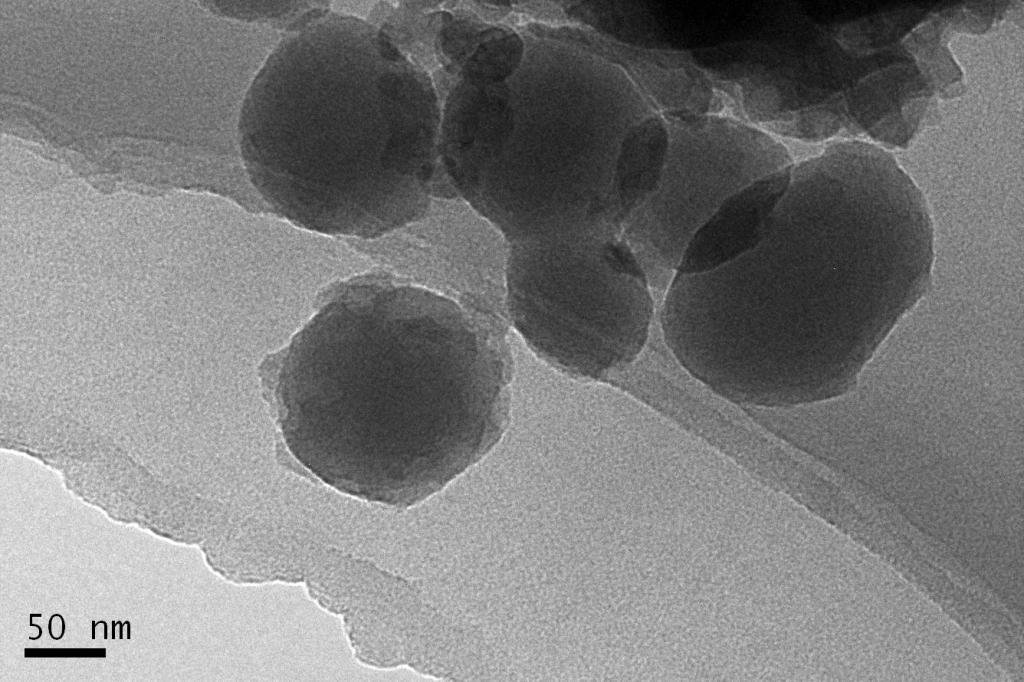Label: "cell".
<instances>
[{"instance_id": "cell-1", "label": "cell", "mask_w": 1024, "mask_h": 682, "mask_svg": "<svg viewBox=\"0 0 1024 682\" xmlns=\"http://www.w3.org/2000/svg\"><path fill=\"white\" fill-rule=\"evenodd\" d=\"M510 375L479 315L426 289L366 283L323 306L263 385L305 468L346 494L407 505L502 436Z\"/></svg>"}, {"instance_id": "cell-3", "label": "cell", "mask_w": 1024, "mask_h": 682, "mask_svg": "<svg viewBox=\"0 0 1024 682\" xmlns=\"http://www.w3.org/2000/svg\"><path fill=\"white\" fill-rule=\"evenodd\" d=\"M620 249L588 233L520 241L507 260L511 320L542 359L578 378L629 365L649 332L652 304Z\"/></svg>"}, {"instance_id": "cell-2", "label": "cell", "mask_w": 1024, "mask_h": 682, "mask_svg": "<svg viewBox=\"0 0 1024 682\" xmlns=\"http://www.w3.org/2000/svg\"><path fill=\"white\" fill-rule=\"evenodd\" d=\"M412 78L382 31L326 14L294 27L253 81L240 139L249 177L281 216L373 238L422 208L425 154Z\"/></svg>"}]
</instances>
